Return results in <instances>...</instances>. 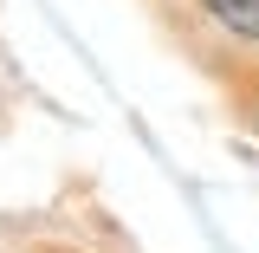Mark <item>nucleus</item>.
Listing matches in <instances>:
<instances>
[{
	"instance_id": "f257e3e1",
	"label": "nucleus",
	"mask_w": 259,
	"mask_h": 253,
	"mask_svg": "<svg viewBox=\"0 0 259 253\" xmlns=\"http://www.w3.org/2000/svg\"><path fill=\"white\" fill-rule=\"evenodd\" d=\"M207 13L240 39H259V0H207Z\"/></svg>"
}]
</instances>
